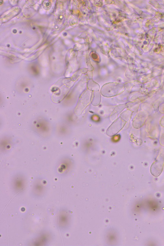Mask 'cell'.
<instances>
[{
    "instance_id": "obj_1",
    "label": "cell",
    "mask_w": 164,
    "mask_h": 246,
    "mask_svg": "<svg viewBox=\"0 0 164 246\" xmlns=\"http://www.w3.org/2000/svg\"><path fill=\"white\" fill-rule=\"evenodd\" d=\"M164 165V153H160L156 160L151 166V174L155 177H158L162 172Z\"/></svg>"
},
{
    "instance_id": "obj_2",
    "label": "cell",
    "mask_w": 164,
    "mask_h": 246,
    "mask_svg": "<svg viewBox=\"0 0 164 246\" xmlns=\"http://www.w3.org/2000/svg\"><path fill=\"white\" fill-rule=\"evenodd\" d=\"M123 123V122H122L121 120L119 121L118 120L117 121L114 123L112 124V125H111V126L109 128H111H111L112 129L114 128V130L111 132L109 135L112 136L113 135L117 133L118 131H119L122 128Z\"/></svg>"
}]
</instances>
